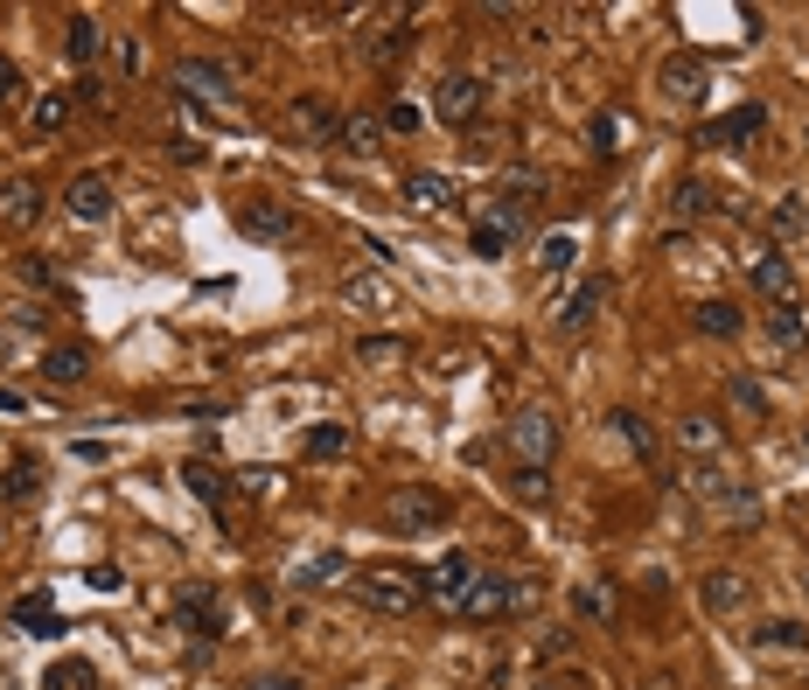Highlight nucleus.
<instances>
[{
    "mask_svg": "<svg viewBox=\"0 0 809 690\" xmlns=\"http://www.w3.org/2000/svg\"><path fill=\"white\" fill-rule=\"evenodd\" d=\"M502 439H510V454L523 467H552V454H558V418L544 412V405H531V412H517L510 426H502Z\"/></svg>",
    "mask_w": 809,
    "mask_h": 690,
    "instance_id": "nucleus-1",
    "label": "nucleus"
},
{
    "mask_svg": "<svg viewBox=\"0 0 809 690\" xmlns=\"http://www.w3.org/2000/svg\"><path fill=\"white\" fill-rule=\"evenodd\" d=\"M174 92H182V105H224L237 92V77L224 71V63H210V56H182L174 63Z\"/></svg>",
    "mask_w": 809,
    "mask_h": 690,
    "instance_id": "nucleus-2",
    "label": "nucleus"
},
{
    "mask_svg": "<svg viewBox=\"0 0 809 690\" xmlns=\"http://www.w3.org/2000/svg\"><path fill=\"white\" fill-rule=\"evenodd\" d=\"M356 599H363V607H377V614H412L426 599V578H412V572H363Z\"/></svg>",
    "mask_w": 809,
    "mask_h": 690,
    "instance_id": "nucleus-3",
    "label": "nucleus"
},
{
    "mask_svg": "<svg viewBox=\"0 0 809 690\" xmlns=\"http://www.w3.org/2000/svg\"><path fill=\"white\" fill-rule=\"evenodd\" d=\"M537 203H544V174H517V182H502V195H496V210H489V224L496 231H531V216H537Z\"/></svg>",
    "mask_w": 809,
    "mask_h": 690,
    "instance_id": "nucleus-4",
    "label": "nucleus"
},
{
    "mask_svg": "<svg viewBox=\"0 0 809 690\" xmlns=\"http://www.w3.org/2000/svg\"><path fill=\"white\" fill-rule=\"evenodd\" d=\"M517 607H531V586H517V578H502V572H482L461 614L468 620H502V614H517Z\"/></svg>",
    "mask_w": 809,
    "mask_h": 690,
    "instance_id": "nucleus-5",
    "label": "nucleus"
},
{
    "mask_svg": "<svg viewBox=\"0 0 809 690\" xmlns=\"http://www.w3.org/2000/svg\"><path fill=\"white\" fill-rule=\"evenodd\" d=\"M475 578H482V572H475V559L447 551V559L426 572V599H440L447 614H461V607H468V593H475Z\"/></svg>",
    "mask_w": 809,
    "mask_h": 690,
    "instance_id": "nucleus-6",
    "label": "nucleus"
},
{
    "mask_svg": "<svg viewBox=\"0 0 809 690\" xmlns=\"http://www.w3.org/2000/svg\"><path fill=\"white\" fill-rule=\"evenodd\" d=\"M237 231L279 244V237H294V210H287V203H273V195H245V203H237Z\"/></svg>",
    "mask_w": 809,
    "mask_h": 690,
    "instance_id": "nucleus-7",
    "label": "nucleus"
},
{
    "mask_svg": "<svg viewBox=\"0 0 809 690\" xmlns=\"http://www.w3.org/2000/svg\"><path fill=\"white\" fill-rule=\"evenodd\" d=\"M433 113H440L447 126H461V119H475V113H482V77H468V71H454V77H440V84H433Z\"/></svg>",
    "mask_w": 809,
    "mask_h": 690,
    "instance_id": "nucleus-8",
    "label": "nucleus"
},
{
    "mask_svg": "<svg viewBox=\"0 0 809 690\" xmlns=\"http://www.w3.org/2000/svg\"><path fill=\"white\" fill-rule=\"evenodd\" d=\"M656 98H663V105L705 98V63H698V56H663V71H656Z\"/></svg>",
    "mask_w": 809,
    "mask_h": 690,
    "instance_id": "nucleus-9",
    "label": "nucleus"
},
{
    "mask_svg": "<svg viewBox=\"0 0 809 690\" xmlns=\"http://www.w3.org/2000/svg\"><path fill=\"white\" fill-rule=\"evenodd\" d=\"M607 300H615V279H607V273L579 279V286H573V300H565L558 315H552V321H558V336H573V328H586V321H594V315H600Z\"/></svg>",
    "mask_w": 809,
    "mask_h": 690,
    "instance_id": "nucleus-10",
    "label": "nucleus"
},
{
    "mask_svg": "<svg viewBox=\"0 0 809 690\" xmlns=\"http://www.w3.org/2000/svg\"><path fill=\"white\" fill-rule=\"evenodd\" d=\"M391 523L398 530H440L447 496H433V488H398V496H391Z\"/></svg>",
    "mask_w": 809,
    "mask_h": 690,
    "instance_id": "nucleus-11",
    "label": "nucleus"
},
{
    "mask_svg": "<svg viewBox=\"0 0 809 690\" xmlns=\"http://www.w3.org/2000/svg\"><path fill=\"white\" fill-rule=\"evenodd\" d=\"M698 599H705V614L733 620V614H747V607H754V586H747L739 572H712L705 586H698Z\"/></svg>",
    "mask_w": 809,
    "mask_h": 690,
    "instance_id": "nucleus-12",
    "label": "nucleus"
},
{
    "mask_svg": "<svg viewBox=\"0 0 809 690\" xmlns=\"http://www.w3.org/2000/svg\"><path fill=\"white\" fill-rule=\"evenodd\" d=\"M363 50H370V63H377V71H398V63L412 56V21L391 14L384 29H370V35H363Z\"/></svg>",
    "mask_w": 809,
    "mask_h": 690,
    "instance_id": "nucleus-13",
    "label": "nucleus"
},
{
    "mask_svg": "<svg viewBox=\"0 0 809 690\" xmlns=\"http://www.w3.org/2000/svg\"><path fill=\"white\" fill-rule=\"evenodd\" d=\"M287 132H300V140H308V147H336V132H342V119H336V113H328V105H321V98H300V105H294V113H287Z\"/></svg>",
    "mask_w": 809,
    "mask_h": 690,
    "instance_id": "nucleus-14",
    "label": "nucleus"
},
{
    "mask_svg": "<svg viewBox=\"0 0 809 690\" xmlns=\"http://www.w3.org/2000/svg\"><path fill=\"white\" fill-rule=\"evenodd\" d=\"M63 203H71V216H84V224H105V216H113V182H105V174H77Z\"/></svg>",
    "mask_w": 809,
    "mask_h": 690,
    "instance_id": "nucleus-15",
    "label": "nucleus"
},
{
    "mask_svg": "<svg viewBox=\"0 0 809 690\" xmlns=\"http://www.w3.org/2000/svg\"><path fill=\"white\" fill-rule=\"evenodd\" d=\"M760 126H768V113H760V105H739V113H726V119L705 126V140L712 147H739V140H754Z\"/></svg>",
    "mask_w": 809,
    "mask_h": 690,
    "instance_id": "nucleus-16",
    "label": "nucleus"
},
{
    "mask_svg": "<svg viewBox=\"0 0 809 690\" xmlns=\"http://www.w3.org/2000/svg\"><path fill=\"white\" fill-rule=\"evenodd\" d=\"M691 321H698V336H712V342H733L739 328H747L733 300H698V307H691Z\"/></svg>",
    "mask_w": 809,
    "mask_h": 690,
    "instance_id": "nucleus-17",
    "label": "nucleus"
},
{
    "mask_svg": "<svg viewBox=\"0 0 809 690\" xmlns=\"http://www.w3.org/2000/svg\"><path fill=\"white\" fill-rule=\"evenodd\" d=\"M754 286H760L768 300H789V294H796V265L781 258V252H760V258H754Z\"/></svg>",
    "mask_w": 809,
    "mask_h": 690,
    "instance_id": "nucleus-18",
    "label": "nucleus"
},
{
    "mask_svg": "<svg viewBox=\"0 0 809 690\" xmlns=\"http://www.w3.org/2000/svg\"><path fill=\"white\" fill-rule=\"evenodd\" d=\"M342 300L370 307V315H384V307H398V294H391V279H377V273H349V279H342Z\"/></svg>",
    "mask_w": 809,
    "mask_h": 690,
    "instance_id": "nucleus-19",
    "label": "nucleus"
},
{
    "mask_svg": "<svg viewBox=\"0 0 809 690\" xmlns=\"http://www.w3.org/2000/svg\"><path fill=\"white\" fill-rule=\"evenodd\" d=\"M336 147H342V153H377V147H384V119L349 113V119H342V132H336Z\"/></svg>",
    "mask_w": 809,
    "mask_h": 690,
    "instance_id": "nucleus-20",
    "label": "nucleus"
},
{
    "mask_svg": "<svg viewBox=\"0 0 809 690\" xmlns=\"http://www.w3.org/2000/svg\"><path fill=\"white\" fill-rule=\"evenodd\" d=\"M405 203H412V210H447V203H454V182H447V174H426V168H419V174H405Z\"/></svg>",
    "mask_w": 809,
    "mask_h": 690,
    "instance_id": "nucleus-21",
    "label": "nucleus"
},
{
    "mask_svg": "<svg viewBox=\"0 0 809 690\" xmlns=\"http://www.w3.org/2000/svg\"><path fill=\"white\" fill-rule=\"evenodd\" d=\"M573 258H579V237H573V231H544V244H537V273H565Z\"/></svg>",
    "mask_w": 809,
    "mask_h": 690,
    "instance_id": "nucleus-22",
    "label": "nucleus"
},
{
    "mask_svg": "<svg viewBox=\"0 0 809 690\" xmlns=\"http://www.w3.org/2000/svg\"><path fill=\"white\" fill-rule=\"evenodd\" d=\"M84 363H92V355H84V349L71 342V349H50V355H42V376H50V384H77V376H84Z\"/></svg>",
    "mask_w": 809,
    "mask_h": 690,
    "instance_id": "nucleus-23",
    "label": "nucleus"
},
{
    "mask_svg": "<svg viewBox=\"0 0 809 690\" xmlns=\"http://www.w3.org/2000/svg\"><path fill=\"white\" fill-rule=\"evenodd\" d=\"M63 50H71V63H92V56H98V21H92V14H71Z\"/></svg>",
    "mask_w": 809,
    "mask_h": 690,
    "instance_id": "nucleus-24",
    "label": "nucleus"
},
{
    "mask_svg": "<svg viewBox=\"0 0 809 690\" xmlns=\"http://www.w3.org/2000/svg\"><path fill=\"white\" fill-rule=\"evenodd\" d=\"M63 126H71V92H42L35 98V132L50 140V132H63Z\"/></svg>",
    "mask_w": 809,
    "mask_h": 690,
    "instance_id": "nucleus-25",
    "label": "nucleus"
},
{
    "mask_svg": "<svg viewBox=\"0 0 809 690\" xmlns=\"http://www.w3.org/2000/svg\"><path fill=\"white\" fill-rule=\"evenodd\" d=\"M677 439H684V447H691V454H705V460H712V454H718V439H726V433H718V426H712V418H705V412H691V418H684V426H677Z\"/></svg>",
    "mask_w": 809,
    "mask_h": 690,
    "instance_id": "nucleus-26",
    "label": "nucleus"
},
{
    "mask_svg": "<svg viewBox=\"0 0 809 690\" xmlns=\"http://www.w3.org/2000/svg\"><path fill=\"white\" fill-rule=\"evenodd\" d=\"M342 572H349V559H342V551H315V559L294 572V586H328V578H342Z\"/></svg>",
    "mask_w": 809,
    "mask_h": 690,
    "instance_id": "nucleus-27",
    "label": "nucleus"
},
{
    "mask_svg": "<svg viewBox=\"0 0 809 690\" xmlns=\"http://www.w3.org/2000/svg\"><path fill=\"white\" fill-rule=\"evenodd\" d=\"M768 328H775L781 349H809V328H802V315H796V300H781L775 315H768Z\"/></svg>",
    "mask_w": 809,
    "mask_h": 690,
    "instance_id": "nucleus-28",
    "label": "nucleus"
},
{
    "mask_svg": "<svg viewBox=\"0 0 809 690\" xmlns=\"http://www.w3.org/2000/svg\"><path fill=\"white\" fill-rule=\"evenodd\" d=\"M615 433L628 439V454H636V460H649V454H656V433H649V418H642V412H615Z\"/></svg>",
    "mask_w": 809,
    "mask_h": 690,
    "instance_id": "nucleus-29",
    "label": "nucleus"
},
{
    "mask_svg": "<svg viewBox=\"0 0 809 690\" xmlns=\"http://www.w3.org/2000/svg\"><path fill=\"white\" fill-rule=\"evenodd\" d=\"M174 614H182L189 628H216V614H210V586H182V599H174Z\"/></svg>",
    "mask_w": 809,
    "mask_h": 690,
    "instance_id": "nucleus-30",
    "label": "nucleus"
},
{
    "mask_svg": "<svg viewBox=\"0 0 809 690\" xmlns=\"http://www.w3.org/2000/svg\"><path fill=\"white\" fill-rule=\"evenodd\" d=\"M621 113H594V126H586V140H594V153H621Z\"/></svg>",
    "mask_w": 809,
    "mask_h": 690,
    "instance_id": "nucleus-31",
    "label": "nucleus"
},
{
    "mask_svg": "<svg viewBox=\"0 0 809 690\" xmlns=\"http://www.w3.org/2000/svg\"><path fill=\"white\" fill-rule=\"evenodd\" d=\"M726 397H733V405L747 412V418H768V391H760L754 376H733V384H726Z\"/></svg>",
    "mask_w": 809,
    "mask_h": 690,
    "instance_id": "nucleus-32",
    "label": "nucleus"
},
{
    "mask_svg": "<svg viewBox=\"0 0 809 690\" xmlns=\"http://www.w3.org/2000/svg\"><path fill=\"white\" fill-rule=\"evenodd\" d=\"M21 628H35V635H56V614H50V593H35V599H21L14 607Z\"/></svg>",
    "mask_w": 809,
    "mask_h": 690,
    "instance_id": "nucleus-33",
    "label": "nucleus"
},
{
    "mask_svg": "<svg viewBox=\"0 0 809 690\" xmlns=\"http://www.w3.org/2000/svg\"><path fill=\"white\" fill-rule=\"evenodd\" d=\"M760 649H809V628H796V620H768V628H760Z\"/></svg>",
    "mask_w": 809,
    "mask_h": 690,
    "instance_id": "nucleus-34",
    "label": "nucleus"
},
{
    "mask_svg": "<svg viewBox=\"0 0 809 690\" xmlns=\"http://www.w3.org/2000/svg\"><path fill=\"white\" fill-rule=\"evenodd\" d=\"M0 210H8L14 224H29V216H35V182H8V189H0Z\"/></svg>",
    "mask_w": 809,
    "mask_h": 690,
    "instance_id": "nucleus-35",
    "label": "nucleus"
},
{
    "mask_svg": "<svg viewBox=\"0 0 809 690\" xmlns=\"http://www.w3.org/2000/svg\"><path fill=\"white\" fill-rule=\"evenodd\" d=\"M377 119H384V132H398V140H412V132H419V105H405V98H391V105H384V113H377Z\"/></svg>",
    "mask_w": 809,
    "mask_h": 690,
    "instance_id": "nucleus-36",
    "label": "nucleus"
},
{
    "mask_svg": "<svg viewBox=\"0 0 809 690\" xmlns=\"http://www.w3.org/2000/svg\"><path fill=\"white\" fill-rule=\"evenodd\" d=\"M670 210H677V216H705V210H712L705 182H677V189H670Z\"/></svg>",
    "mask_w": 809,
    "mask_h": 690,
    "instance_id": "nucleus-37",
    "label": "nucleus"
},
{
    "mask_svg": "<svg viewBox=\"0 0 809 690\" xmlns=\"http://www.w3.org/2000/svg\"><path fill=\"white\" fill-rule=\"evenodd\" d=\"M510 488H517L523 502H552V481H544V467H517V475H510Z\"/></svg>",
    "mask_w": 809,
    "mask_h": 690,
    "instance_id": "nucleus-38",
    "label": "nucleus"
},
{
    "mask_svg": "<svg viewBox=\"0 0 809 690\" xmlns=\"http://www.w3.org/2000/svg\"><path fill=\"white\" fill-rule=\"evenodd\" d=\"M308 454H315V460L349 454V433H342V426H315V433H308Z\"/></svg>",
    "mask_w": 809,
    "mask_h": 690,
    "instance_id": "nucleus-39",
    "label": "nucleus"
},
{
    "mask_svg": "<svg viewBox=\"0 0 809 690\" xmlns=\"http://www.w3.org/2000/svg\"><path fill=\"white\" fill-rule=\"evenodd\" d=\"M182 481H189V488H195V496H203V502H224V481H216L203 460H189V467H182Z\"/></svg>",
    "mask_w": 809,
    "mask_h": 690,
    "instance_id": "nucleus-40",
    "label": "nucleus"
},
{
    "mask_svg": "<svg viewBox=\"0 0 809 690\" xmlns=\"http://www.w3.org/2000/svg\"><path fill=\"white\" fill-rule=\"evenodd\" d=\"M502 252H510V231H496L482 216V224H475V258H502Z\"/></svg>",
    "mask_w": 809,
    "mask_h": 690,
    "instance_id": "nucleus-41",
    "label": "nucleus"
},
{
    "mask_svg": "<svg viewBox=\"0 0 809 690\" xmlns=\"http://www.w3.org/2000/svg\"><path fill=\"white\" fill-rule=\"evenodd\" d=\"M0 496H35V460L8 467V475H0Z\"/></svg>",
    "mask_w": 809,
    "mask_h": 690,
    "instance_id": "nucleus-42",
    "label": "nucleus"
},
{
    "mask_svg": "<svg viewBox=\"0 0 809 690\" xmlns=\"http://www.w3.org/2000/svg\"><path fill=\"white\" fill-rule=\"evenodd\" d=\"M802 231H809V210L802 203H781L775 210V237H802Z\"/></svg>",
    "mask_w": 809,
    "mask_h": 690,
    "instance_id": "nucleus-43",
    "label": "nucleus"
},
{
    "mask_svg": "<svg viewBox=\"0 0 809 690\" xmlns=\"http://www.w3.org/2000/svg\"><path fill=\"white\" fill-rule=\"evenodd\" d=\"M113 63H119V77H134V71H140V42L119 35V42H113Z\"/></svg>",
    "mask_w": 809,
    "mask_h": 690,
    "instance_id": "nucleus-44",
    "label": "nucleus"
},
{
    "mask_svg": "<svg viewBox=\"0 0 809 690\" xmlns=\"http://www.w3.org/2000/svg\"><path fill=\"white\" fill-rule=\"evenodd\" d=\"M21 279H29V286H56V265L29 252V258H21Z\"/></svg>",
    "mask_w": 809,
    "mask_h": 690,
    "instance_id": "nucleus-45",
    "label": "nucleus"
},
{
    "mask_svg": "<svg viewBox=\"0 0 809 690\" xmlns=\"http://www.w3.org/2000/svg\"><path fill=\"white\" fill-rule=\"evenodd\" d=\"M14 92H21V71H14V63H8V56H0V105H8Z\"/></svg>",
    "mask_w": 809,
    "mask_h": 690,
    "instance_id": "nucleus-46",
    "label": "nucleus"
},
{
    "mask_svg": "<svg viewBox=\"0 0 809 690\" xmlns=\"http://www.w3.org/2000/svg\"><path fill=\"white\" fill-rule=\"evenodd\" d=\"M258 690H300L294 677H266V683H258Z\"/></svg>",
    "mask_w": 809,
    "mask_h": 690,
    "instance_id": "nucleus-47",
    "label": "nucleus"
},
{
    "mask_svg": "<svg viewBox=\"0 0 809 690\" xmlns=\"http://www.w3.org/2000/svg\"><path fill=\"white\" fill-rule=\"evenodd\" d=\"M802 586H809V578H802Z\"/></svg>",
    "mask_w": 809,
    "mask_h": 690,
    "instance_id": "nucleus-48",
    "label": "nucleus"
}]
</instances>
